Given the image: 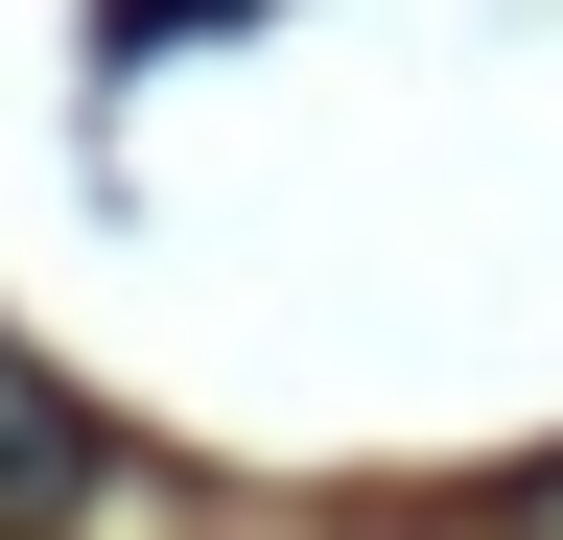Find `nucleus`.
I'll use <instances>...</instances> for the list:
<instances>
[{"instance_id": "obj_3", "label": "nucleus", "mask_w": 563, "mask_h": 540, "mask_svg": "<svg viewBox=\"0 0 563 540\" xmlns=\"http://www.w3.org/2000/svg\"><path fill=\"white\" fill-rule=\"evenodd\" d=\"M165 24H211V0H118V47H165Z\"/></svg>"}, {"instance_id": "obj_2", "label": "nucleus", "mask_w": 563, "mask_h": 540, "mask_svg": "<svg viewBox=\"0 0 563 540\" xmlns=\"http://www.w3.org/2000/svg\"><path fill=\"white\" fill-rule=\"evenodd\" d=\"M517 540H563V447H540V470H517Z\"/></svg>"}, {"instance_id": "obj_1", "label": "nucleus", "mask_w": 563, "mask_h": 540, "mask_svg": "<svg viewBox=\"0 0 563 540\" xmlns=\"http://www.w3.org/2000/svg\"><path fill=\"white\" fill-rule=\"evenodd\" d=\"M95 494H118V423L24 353V329H0V540H70Z\"/></svg>"}]
</instances>
